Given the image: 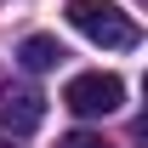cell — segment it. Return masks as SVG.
<instances>
[{
	"label": "cell",
	"instance_id": "cell-4",
	"mask_svg": "<svg viewBox=\"0 0 148 148\" xmlns=\"http://www.w3.org/2000/svg\"><path fill=\"white\" fill-rule=\"evenodd\" d=\"M17 63H23L29 74H46V69H57V63H63V46H57L51 34H29V40L17 46Z\"/></svg>",
	"mask_w": 148,
	"mask_h": 148
},
{
	"label": "cell",
	"instance_id": "cell-1",
	"mask_svg": "<svg viewBox=\"0 0 148 148\" xmlns=\"http://www.w3.org/2000/svg\"><path fill=\"white\" fill-rule=\"evenodd\" d=\"M63 17L91 40V46H103V51H137V46H143V29H137L131 12H120L114 0H69Z\"/></svg>",
	"mask_w": 148,
	"mask_h": 148
},
{
	"label": "cell",
	"instance_id": "cell-6",
	"mask_svg": "<svg viewBox=\"0 0 148 148\" xmlns=\"http://www.w3.org/2000/svg\"><path fill=\"white\" fill-rule=\"evenodd\" d=\"M0 148H12V143H6V137H0Z\"/></svg>",
	"mask_w": 148,
	"mask_h": 148
},
{
	"label": "cell",
	"instance_id": "cell-3",
	"mask_svg": "<svg viewBox=\"0 0 148 148\" xmlns=\"http://www.w3.org/2000/svg\"><path fill=\"white\" fill-rule=\"evenodd\" d=\"M0 120L23 137V131H34L40 120H46V97H40L34 86H6V91H0Z\"/></svg>",
	"mask_w": 148,
	"mask_h": 148
},
{
	"label": "cell",
	"instance_id": "cell-5",
	"mask_svg": "<svg viewBox=\"0 0 148 148\" xmlns=\"http://www.w3.org/2000/svg\"><path fill=\"white\" fill-rule=\"evenodd\" d=\"M57 148H108V143H103V137H91V131H69Z\"/></svg>",
	"mask_w": 148,
	"mask_h": 148
},
{
	"label": "cell",
	"instance_id": "cell-2",
	"mask_svg": "<svg viewBox=\"0 0 148 148\" xmlns=\"http://www.w3.org/2000/svg\"><path fill=\"white\" fill-rule=\"evenodd\" d=\"M120 103H125V80H120V74H103V69L74 74L69 86H63V108H69V114H80V120L114 114Z\"/></svg>",
	"mask_w": 148,
	"mask_h": 148
}]
</instances>
